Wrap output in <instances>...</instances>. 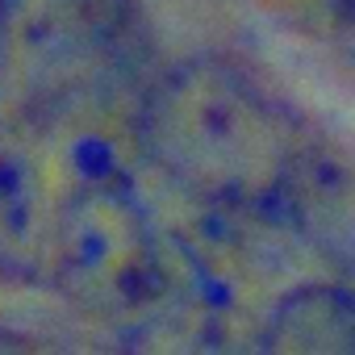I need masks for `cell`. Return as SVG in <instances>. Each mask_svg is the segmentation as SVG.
Returning a JSON list of instances; mask_svg holds the SVG:
<instances>
[{
	"label": "cell",
	"instance_id": "cell-7",
	"mask_svg": "<svg viewBox=\"0 0 355 355\" xmlns=\"http://www.w3.org/2000/svg\"><path fill=\"white\" fill-rule=\"evenodd\" d=\"M5 42H9V9L0 0V63H5Z\"/></svg>",
	"mask_w": 355,
	"mask_h": 355
},
{
	"label": "cell",
	"instance_id": "cell-2",
	"mask_svg": "<svg viewBox=\"0 0 355 355\" xmlns=\"http://www.w3.org/2000/svg\"><path fill=\"white\" fill-rule=\"evenodd\" d=\"M46 276L76 305L121 326H142L171 301L167 247L117 167H88L55 201Z\"/></svg>",
	"mask_w": 355,
	"mask_h": 355
},
{
	"label": "cell",
	"instance_id": "cell-6",
	"mask_svg": "<svg viewBox=\"0 0 355 355\" xmlns=\"http://www.w3.org/2000/svg\"><path fill=\"white\" fill-rule=\"evenodd\" d=\"M0 355H80V351H71L59 338H46V334H34V330L0 322Z\"/></svg>",
	"mask_w": 355,
	"mask_h": 355
},
{
	"label": "cell",
	"instance_id": "cell-5",
	"mask_svg": "<svg viewBox=\"0 0 355 355\" xmlns=\"http://www.w3.org/2000/svg\"><path fill=\"white\" fill-rule=\"evenodd\" d=\"M55 201L21 150H0V268L13 276H46Z\"/></svg>",
	"mask_w": 355,
	"mask_h": 355
},
{
	"label": "cell",
	"instance_id": "cell-4",
	"mask_svg": "<svg viewBox=\"0 0 355 355\" xmlns=\"http://www.w3.org/2000/svg\"><path fill=\"white\" fill-rule=\"evenodd\" d=\"M255 355H355V288L301 284L276 301Z\"/></svg>",
	"mask_w": 355,
	"mask_h": 355
},
{
	"label": "cell",
	"instance_id": "cell-1",
	"mask_svg": "<svg viewBox=\"0 0 355 355\" xmlns=\"http://www.w3.org/2000/svg\"><path fill=\"white\" fill-rule=\"evenodd\" d=\"M142 142L175 184L222 209L280 205L305 155L297 121L226 63L167 71L142 105Z\"/></svg>",
	"mask_w": 355,
	"mask_h": 355
},
{
	"label": "cell",
	"instance_id": "cell-3",
	"mask_svg": "<svg viewBox=\"0 0 355 355\" xmlns=\"http://www.w3.org/2000/svg\"><path fill=\"white\" fill-rule=\"evenodd\" d=\"M280 205H288L313 251L355 276V171L305 150Z\"/></svg>",
	"mask_w": 355,
	"mask_h": 355
}]
</instances>
